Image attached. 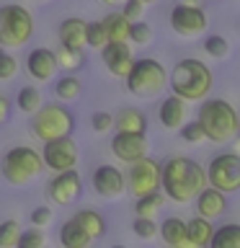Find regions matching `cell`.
I'll return each instance as SVG.
<instances>
[{"label":"cell","instance_id":"45","mask_svg":"<svg viewBox=\"0 0 240 248\" xmlns=\"http://www.w3.org/2000/svg\"><path fill=\"white\" fill-rule=\"evenodd\" d=\"M36 3H49V0H36Z\"/></svg>","mask_w":240,"mask_h":248},{"label":"cell","instance_id":"10","mask_svg":"<svg viewBox=\"0 0 240 248\" xmlns=\"http://www.w3.org/2000/svg\"><path fill=\"white\" fill-rule=\"evenodd\" d=\"M49 199L54 202L57 207H67V204H75L77 199L83 197V178L75 168H67V170H57L52 176L49 186Z\"/></svg>","mask_w":240,"mask_h":248},{"label":"cell","instance_id":"29","mask_svg":"<svg viewBox=\"0 0 240 248\" xmlns=\"http://www.w3.org/2000/svg\"><path fill=\"white\" fill-rule=\"evenodd\" d=\"M42 104H44L42 91L34 88V85H23V88H18V93H15V108H18L21 114L31 116Z\"/></svg>","mask_w":240,"mask_h":248},{"label":"cell","instance_id":"26","mask_svg":"<svg viewBox=\"0 0 240 248\" xmlns=\"http://www.w3.org/2000/svg\"><path fill=\"white\" fill-rule=\"evenodd\" d=\"M104 26H106V34H108V42H129V26H132V21L121 11L108 13L106 18H104Z\"/></svg>","mask_w":240,"mask_h":248},{"label":"cell","instance_id":"27","mask_svg":"<svg viewBox=\"0 0 240 248\" xmlns=\"http://www.w3.org/2000/svg\"><path fill=\"white\" fill-rule=\"evenodd\" d=\"M163 204H165V194L160 189L142 194V197H135V215L137 217H155L163 209Z\"/></svg>","mask_w":240,"mask_h":248},{"label":"cell","instance_id":"23","mask_svg":"<svg viewBox=\"0 0 240 248\" xmlns=\"http://www.w3.org/2000/svg\"><path fill=\"white\" fill-rule=\"evenodd\" d=\"M60 243L65 248H85V246H90L93 240H90L88 232L77 225L75 217H70V220H65L60 225Z\"/></svg>","mask_w":240,"mask_h":248},{"label":"cell","instance_id":"22","mask_svg":"<svg viewBox=\"0 0 240 248\" xmlns=\"http://www.w3.org/2000/svg\"><path fill=\"white\" fill-rule=\"evenodd\" d=\"M116 132H147V116L135 106H124L114 114Z\"/></svg>","mask_w":240,"mask_h":248},{"label":"cell","instance_id":"7","mask_svg":"<svg viewBox=\"0 0 240 248\" xmlns=\"http://www.w3.org/2000/svg\"><path fill=\"white\" fill-rule=\"evenodd\" d=\"M34 36V16L18 3L0 5V46L18 49Z\"/></svg>","mask_w":240,"mask_h":248},{"label":"cell","instance_id":"4","mask_svg":"<svg viewBox=\"0 0 240 248\" xmlns=\"http://www.w3.org/2000/svg\"><path fill=\"white\" fill-rule=\"evenodd\" d=\"M44 158L42 153L34 150V147L29 145H15L11 147L3 160H0V173H3V181L8 186H15V189H21V186H29L34 178H39L44 173Z\"/></svg>","mask_w":240,"mask_h":248},{"label":"cell","instance_id":"38","mask_svg":"<svg viewBox=\"0 0 240 248\" xmlns=\"http://www.w3.org/2000/svg\"><path fill=\"white\" fill-rule=\"evenodd\" d=\"M52 220H54V209H52V207H46V204L34 207V209H31V215H29V222L34 225V228H42V230L49 228Z\"/></svg>","mask_w":240,"mask_h":248},{"label":"cell","instance_id":"14","mask_svg":"<svg viewBox=\"0 0 240 248\" xmlns=\"http://www.w3.org/2000/svg\"><path fill=\"white\" fill-rule=\"evenodd\" d=\"M90 186L101 199H119L127 191V176L116 166H98L90 176Z\"/></svg>","mask_w":240,"mask_h":248},{"label":"cell","instance_id":"28","mask_svg":"<svg viewBox=\"0 0 240 248\" xmlns=\"http://www.w3.org/2000/svg\"><path fill=\"white\" fill-rule=\"evenodd\" d=\"M209 248H240V225L227 222V225H222V228H214Z\"/></svg>","mask_w":240,"mask_h":248},{"label":"cell","instance_id":"35","mask_svg":"<svg viewBox=\"0 0 240 248\" xmlns=\"http://www.w3.org/2000/svg\"><path fill=\"white\" fill-rule=\"evenodd\" d=\"M181 137H183V142H189V145H201L207 140V135H204V127L194 119V122H183L181 124Z\"/></svg>","mask_w":240,"mask_h":248},{"label":"cell","instance_id":"12","mask_svg":"<svg viewBox=\"0 0 240 248\" xmlns=\"http://www.w3.org/2000/svg\"><path fill=\"white\" fill-rule=\"evenodd\" d=\"M111 153L119 163H135L150 155V140L147 132H116L111 137Z\"/></svg>","mask_w":240,"mask_h":248},{"label":"cell","instance_id":"30","mask_svg":"<svg viewBox=\"0 0 240 248\" xmlns=\"http://www.w3.org/2000/svg\"><path fill=\"white\" fill-rule=\"evenodd\" d=\"M54 54H57V65L65 70V73H77V70L85 65L83 49H73V46L60 44V49L54 52Z\"/></svg>","mask_w":240,"mask_h":248},{"label":"cell","instance_id":"1","mask_svg":"<svg viewBox=\"0 0 240 248\" xmlns=\"http://www.w3.org/2000/svg\"><path fill=\"white\" fill-rule=\"evenodd\" d=\"M207 181V168L186 155H173L165 163H160V191L165 199L176 204H189L194 197L204 189Z\"/></svg>","mask_w":240,"mask_h":248},{"label":"cell","instance_id":"47","mask_svg":"<svg viewBox=\"0 0 240 248\" xmlns=\"http://www.w3.org/2000/svg\"><path fill=\"white\" fill-rule=\"evenodd\" d=\"M0 52H3V46H0Z\"/></svg>","mask_w":240,"mask_h":248},{"label":"cell","instance_id":"6","mask_svg":"<svg viewBox=\"0 0 240 248\" xmlns=\"http://www.w3.org/2000/svg\"><path fill=\"white\" fill-rule=\"evenodd\" d=\"M75 132V116L65 104H42L31 114V135L39 142L65 137Z\"/></svg>","mask_w":240,"mask_h":248},{"label":"cell","instance_id":"25","mask_svg":"<svg viewBox=\"0 0 240 248\" xmlns=\"http://www.w3.org/2000/svg\"><path fill=\"white\" fill-rule=\"evenodd\" d=\"M54 96H57L60 101H65V104L77 101L83 96V83L77 80L73 73H65L60 78H54Z\"/></svg>","mask_w":240,"mask_h":248},{"label":"cell","instance_id":"8","mask_svg":"<svg viewBox=\"0 0 240 248\" xmlns=\"http://www.w3.org/2000/svg\"><path fill=\"white\" fill-rule=\"evenodd\" d=\"M207 181H209V186L225 191L227 197L240 191V155L238 153H217L209 160Z\"/></svg>","mask_w":240,"mask_h":248},{"label":"cell","instance_id":"36","mask_svg":"<svg viewBox=\"0 0 240 248\" xmlns=\"http://www.w3.org/2000/svg\"><path fill=\"white\" fill-rule=\"evenodd\" d=\"M108 42V34H106V26L104 21H93L88 23V36H85V44L93 46V49H101Z\"/></svg>","mask_w":240,"mask_h":248},{"label":"cell","instance_id":"46","mask_svg":"<svg viewBox=\"0 0 240 248\" xmlns=\"http://www.w3.org/2000/svg\"><path fill=\"white\" fill-rule=\"evenodd\" d=\"M238 137H240V122H238Z\"/></svg>","mask_w":240,"mask_h":248},{"label":"cell","instance_id":"32","mask_svg":"<svg viewBox=\"0 0 240 248\" xmlns=\"http://www.w3.org/2000/svg\"><path fill=\"white\" fill-rule=\"evenodd\" d=\"M21 238V225L15 220H3L0 222V248H18Z\"/></svg>","mask_w":240,"mask_h":248},{"label":"cell","instance_id":"18","mask_svg":"<svg viewBox=\"0 0 240 248\" xmlns=\"http://www.w3.org/2000/svg\"><path fill=\"white\" fill-rule=\"evenodd\" d=\"M194 209H196V215L207 217V220H217V217H222L227 212V194L207 184L194 197Z\"/></svg>","mask_w":240,"mask_h":248},{"label":"cell","instance_id":"3","mask_svg":"<svg viewBox=\"0 0 240 248\" xmlns=\"http://www.w3.org/2000/svg\"><path fill=\"white\" fill-rule=\"evenodd\" d=\"M196 122L204 127L207 140L212 142H230L238 137L240 111L225 98H201L196 108Z\"/></svg>","mask_w":240,"mask_h":248},{"label":"cell","instance_id":"34","mask_svg":"<svg viewBox=\"0 0 240 248\" xmlns=\"http://www.w3.org/2000/svg\"><path fill=\"white\" fill-rule=\"evenodd\" d=\"M132 230H135V235L142 238V240H155L158 238V222H155V217H137L135 215Z\"/></svg>","mask_w":240,"mask_h":248},{"label":"cell","instance_id":"43","mask_svg":"<svg viewBox=\"0 0 240 248\" xmlns=\"http://www.w3.org/2000/svg\"><path fill=\"white\" fill-rule=\"evenodd\" d=\"M101 3H106V5H119V3H124V0H101Z\"/></svg>","mask_w":240,"mask_h":248},{"label":"cell","instance_id":"11","mask_svg":"<svg viewBox=\"0 0 240 248\" xmlns=\"http://www.w3.org/2000/svg\"><path fill=\"white\" fill-rule=\"evenodd\" d=\"M170 29L178 36H199L207 31V13L201 5H189V3H178L170 11Z\"/></svg>","mask_w":240,"mask_h":248},{"label":"cell","instance_id":"9","mask_svg":"<svg viewBox=\"0 0 240 248\" xmlns=\"http://www.w3.org/2000/svg\"><path fill=\"white\" fill-rule=\"evenodd\" d=\"M127 189L135 194V197H142V194L158 191L160 189V160L150 158H139L135 163H129L127 170Z\"/></svg>","mask_w":240,"mask_h":248},{"label":"cell","instance_id":"19","mask_svg":"<svg viewBox=\"0 0 240 248\" xmlns=\"http://www.w3.org/2000/svg\"><path fill=\"white\" fill-rule=\"evenodd\" d=\"M57 36H60V44L65 46H73V49H85V36H88V23L77 16H70V18L60 21L57 26Z\"/></svg>","mask_w":240,"mask_h":248},{"label":"cell","instance_id":"40","mask_svg":"<svg viewBox=\"0 0 240 248\" xmlns=\"http://www.w3.org/2000/svg\"><path fill=\"white\" fill-rule=\"evenodd\" d=\"M90 127H93V132H98V135L114 129V114H108V111H93L90 114Z\"/></svg>","mask_w":240,"mask_h":248},{"label":"cell","instance_id":"44","mask_svg":"<svg viewBox=\"0 0 240 248\" xmlns=\"http://www.w3.org/2000/svg\"><path fill=\"white\" fill-rule=\"evenodd\" d=\"M142 5H152V3H158V0H139Z\"/></svg>","mask_w":240,"mask_h":248},{"label":"cell","instance_id":"2","mask_svg":"<svg viewBox=\"0 0 240 248\" xmlns=\"http://www.w3.org/2000/svg\"><path fill=\"white\" fill-rule=\"evenodd\" d=\"M212 85H214V75L209 65H204L201 60L196 57H186V60H178L173 70L168 75V88L170 93L186 98L189 104L194 101H201L212 93Z\"/></svg>","mask_w":240,"mask_h":248},{"label":"cell","instance_id":"20","mask_svg":"<svg viewBox=\"0 0 240 248\" xmlns=\"http://www.w3.org/2000/svg\"><path fill=\"white\" fill-rule=\"evenodd\" d=\"M158 235L170 248H191L189 238H186V220H181V217H165L158 225Z\"/></svg>","mask_w":240,"mask_h":248},{"label":"cell","instance_id":"16","mask_svg":"<svg viewBox=\"0 0 240 248\" xmlns=\"http://www.w3.org/2000/svg\"><path fill=\"white\" fill-rule=\"evenodd\" d=\"M101 60H104L106 70L114 78H127L132 62H135V54H132V46L127 42H106L101 46Z\"/></svg>","mask_w":240,"mask_h":248},{"label":"cell","instance_id":"15","mask_svg":"<svg viewBox=\"0 0 240 248\" xmlns=\"http://www.w3.org/2000/svg\"><path fill=\"white\" fill-rule=\"evenodd\" d=\"M57 54L54 49H46V46H36V49L29 52L26 57V73L34 78L36 83H49L57 78Z\"/></svg>","mask_w":240,"mask_h":248},{"label":"cell","instance_id":"42","mask_svg":"<svg viewBox=\"0 0 240 248\" xmlns=\"http://www.w3.org/2000/svg\"><path fill=\"white\" fill-rule=\"evenodd\" d=\"M13 114V101L8 96H0V124H5Z\"/></svg>","mask_w":240,"mask_h":248},{"label":"cell","instance_id":"39","mask_svg":"<svg viewBox=\"0 0 240 248\" xmlns=\"http://www.w3.org/2000/svg\"><path fill=\"white\" fill-rule=\"evenodd\" d=\"M18 75V60L8 49L0 52V80H13Z\"/></svg>","mask_w":240,"mask_h":248},{"label":"cell","instance_id":"21","mask_svg":"<svg viewBox=\"0 0 240 248\" xmlns=\"http://www.w3.org/2000/svg\"><path fill=\"white\" fill-rule=\"evenodd\" d=\"M212 235H214L212 220H207V217H201V215L186 220V238H189L191 248H207L212 243Z\"/></svg>","mask_w":240,"mask_h":248},{"label":"cell","instance_id":"31","mask_svg":"<svg viewBox=\"0 0 240 248\" xmlns=\"http://www.w3.org/2000/svg\"><path fill=\"white\" fill-rule=\"evenodd\" d=\"M152 39H155V29L150 26V23H145L142 18L132 21V26H129V42L132 44L145 46V44H152Z\"/></svg>","mask_w":240,"mask_h":248},{"label":"cell","instance_id":"13","mask_svg":"<svg viewBox=\"0 0 240 248\" xmlns=\"http://www.w3.org/2000/svg\"><path fill=\"white\" fill-rule=\"evenodd\" d=\"M77 145L73 135H65V137H57V140H49V142H44V166L52 170V173H57V170H67V168H75L77 163Z\"/></svg>","mask_w":240,"mask_h":248},{"label":"cell","instance_id":"37","mask_svg":"<svg viewBox=\"0 0 240 248\" xmlns=\"http://www.w3.org/2000/svg\"><path fill=\"white\" fill-rule=\"evenodd\" d=\"M46 246V235L42 228H34L31 225V230L23 232L21 230V238H18V248H44Z\"/></svg>","mask_w":240,"mask_h":248},{"label":"cell","instance_id":"5","mask_svg":"<svg viewBox=\"0 0 240 248\" xmlns=\"http://www.w3.org/2000/svg\"><path fill=\"white\" fill-rule=\"evenodd\" d=\"M127 91L137 98H158L163 91L168 88V70L152 57H142L135 60L129 67L127 78Z\"/></svg>","mask_w":240,"mask_h":248},{"label":"cell","instance_id":"24","mask_svg":"<svg viewBox=\"0 0 240 248\" xmlns=\"http://www.w3.org/2000/svg\"><path fill=\"white\" fill-rule=\"evenodd\" d=\"M75 220L90 235V240H98V238L106 235V217L101 215L98 209H77Z\"/></svg>","mask_w":240,"mask_h":248},{"label":"cell","instance_id":"41","mask_svg":"<svg viewBox=\"0 0 240 248\" xmlns=\"http://www.w3.org/2000/svg\"><path fill=\"white\" fill-rule=\"evenodd\" d=\"M142 11H145V5L139 3V0H124L121 3V13L127 16L129 21H139L142 18Z\"/></svg>","mask_w":240,"mask_h":248},{"label":"cell","instance_id":"17","mask_svg":"<svg viewBox=\"0 0 240 248\" xmlns=\"http://www.w3.org/2000/svg\"><path fill=\"white\" fill-rule=\"evenodd\" d=\"M186 116H189V101H186V98L176 96V93H168V96L160 101L158 122H160L163 129L178 132V129H181V124L186 122Z\"/></svg>","mask_w":240,"mask_h":248},{"label":"cell","instance_id":"33","mask_svg":"<svg viewBox=\"0 0 240 248\" xmlns=\"http://www.w3.org/2000/svg\"><path fill=\"white\" fill-rule=\"evenodd\" d=\"M201 46H204V52L209 54V57H214V60H222V57L230 54V42L225 36H220V34H209Z\"/></svg>","mask_w":240,"mask_h":248}]
</instances>
